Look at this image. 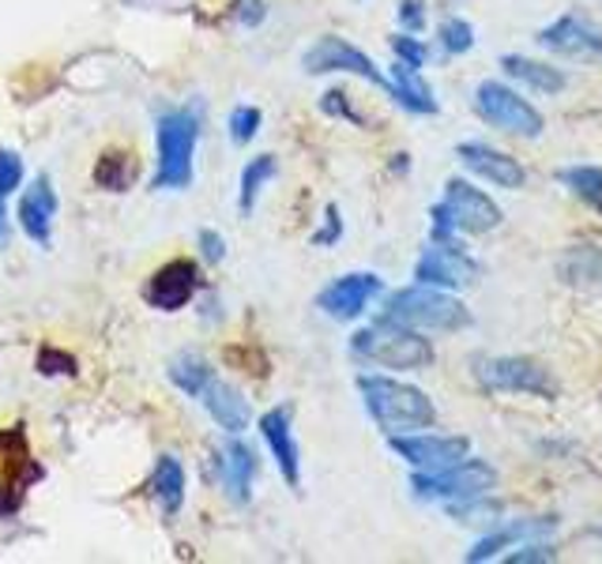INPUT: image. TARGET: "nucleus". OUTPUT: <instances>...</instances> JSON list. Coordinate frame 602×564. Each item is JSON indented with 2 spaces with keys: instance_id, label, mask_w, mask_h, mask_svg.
Masks as SVG:
<instances>
[{
  "instance_id": "1",
  "label": "nucleus",
  "mask_w": 602,
  "mask_h": 564,
  "mask_svg": "<svg viewBox=\"0 0 602 564\" xmlns=\"http://www.w3.org/2000/svg\"><path fill=\"white\" fill-rule=\"evenodd\" d=\"M362 403L373 422L388 436L396 433H418L437 425V406L422 388L407 384V380L385 377V372H362L358 377Z\"/></svg>"
},
{
  "instance_id": "2",
  "label": "nucleus",
  "mask_w": 602,
  "mask_h": 564,
  "mask_svg": "<svg viewBox=\"0 0 602 564\" xmlns=\"http://www.w3.org/2000/svg\"><path fill=\"white\" fill-rule=\"evenodd\" d=\"M430 215H433V241L479 238V234H494L505 223V212L494 204V196H486L463 177H452L444 185L441 204H433Z\"/></svg>"
},
{
  "instance_id": "3",
  "label": "nucleus",
  "mask_w": 602,
  "mask_h": 564,
  "mask_svg": "<svg viewBox=\"0 0 602 564\" xmlns=\"http://www.w3.org/2000/svg\"><path fill=\"white\" fill-rule=\"evenodd\" d=\"M351 354L358 361H366V366L399 369V372H415V369L433 366V343L422 339V332H415V327L391 324V321H385V316L354 335Z\"/></svg>"
},
{
  "instance_id": "4",
  "label": "nucleus",
  "mask_w": 602,
  "mask_h": 564,
  "mask_svg": "<svg viewBox=\"0 0 602 564\" xmlns=\"http://www.w3.org/2000/svg\"><path fill=\"white\" fill-rule=\"evenodd\" d=\"M385 321L415 327V332H463L471 324V308L452 297V290L437 286H404L385 302Z\"/></svg>"
},
{
  "instance_id": "5",
  "label": "nucleus",
  "mask_w": 602,
  "mask_h": 564,
  "mask_svg": "<svg viewBox=\"0 0 602 564\" xmlns=\"http://www.w3.org/2000/svg\"><path fill=\"white\" fill-rule=\"evenodd\" d=\"M159 170H154L151 185L159 193H178V188L193 185V159H196V140H200V121L193 109H170L159 117Z\"/></svg>"
},
{
  "instance_id": "6",
  "label": "nucleus",
  "mask_w": 602,
  "mask_h": 564,
  "mask_svg": "<svg viewBox=\"0 0 602 564\" xmlns=\"http://www.w3.org/2000/svg\"><path fill=\"white\" fill-rule=\"evenodd\" d=\"M497 489V470L486 459H460L441 470H415L410 494L418 500H441V505H460L471 497H490Z\"/></svg>"
},
{
  "instance_id": "7",
  "label": "nucleus",
  "mask_w": 602,
  "mask_h": 564,
  "mask_svg": "<svg viewBox=\"0 0 602 564\" xmlns=\"http://www.w3.org/2000/svg\"><path fill=\"white\" fill-rule=\"evenodd\" d=\"M474 113L494 129L519 135V140H538L546 132V117L531 98H524L501 79H486L474 87Z\"/></svg>"
},
{
  "instance_id": "8",
  "label": "nucleus",
  "mask_w": 602,
  "mask_h": 564,
  "mask_svg": "<svg viewBox=\"0 0 602 564\" xmlns=\"http://www.w3.org/2000/svg\"><path fill=\"white\" fill-rule=\"evenodd\" d=\"M482 388L490 391H505V395H535V399H553L558 384L538 361L531 358H482L474 366Z\"/></svg>"
},
{
  "instance_id": "9",
  "label": "nucleus",
  "mask_w": 602,
  "mask_h": 564,
  "mask_svg": "<svg viewBox=\"0 0 602 564\" xmlns=\"http://www.w3.org/2000/svg\"><path fill=\"white\" fill-rule=\"evenodd\" d=\"M482 275L479 260L463 249V241H433L415 263V282L437 290H467Z\"/></svg>"
},
{
  "instance_id": "10",
  "label": "nucleus",
  "mask_w": 602,
  "mask_h": 564,
  "mask_svg": "<svg viewBox=\"0 0 602 564\" xmlns=\"http://www.w3.org/2000/svg\"><path fill=\"white\" fill-rule=\"evenodd\" d=\"M391 452L399 459L410 463L415 470H441V467H452V463L467 459L471 456V441L467 436H449V433H396L388 436Z\"/></svg>"
},
{
  "instance_id": "11",
  "label": "nucleus",
  "mask_w": 602,
  "mask_h": 564,
  "mask_svg": "<svg viewBox=\"0 0 602 564\" xmlns=\"http://www.w3.org/2000/svg\"><path fill=\"white\" fill-rule=\"evenodd\" d=\"M301 65H305L309 76H324V72H351V76L366 79V84L388 90V76L373 65L369 53H362L358 45H351L340 34H324L321 42L313 45V50L301 57Z\"/></svg>"
},
{
  "instance_id": "12",
  "label": "nucleus",
  "mask_w": 602,
  "mask_h": 564,
  "mask_svg": "<svg viewBox=\"0 0 602 564\" xmlns=\"http://www.w3.org/2000/svg\"><path fill=\"white\" fill-rule=\"evenodd\" d=\"M380 294H385L380 275H373V271H351V275H340L327 282L321 294H316V308L332 316V321L351 324V321H358Z\"/></svg>"
},
{
  "instance_id": "13",
  "label": "nucleus",
  "mask_w": 602,
  "mask_h": 564,
  "mask_svg": "<svg viewBox=\"0 0 602 564\" xmlns=\"http://www.w3.org/2000/svg\"><path fill=\"white\" fill-rule=\"evenodd\" d=\"M535 42L569 61H602V26L583 15H558L550 26L538 31Z\"/></svg>"
},
{
  "instance_id": "14",
  "label": "nucleus",
  "mask_w": 602,
  "mask_h": 564,
  "mask_svg": "<svg viewBox=\"0 0 602 564\" xmlns=\"http://www.w3.org/2000/svg\"><path fill=\"white\" fill-rule=\"evenodd\" d=\"M196 290H200L196 260H170L148 279V286H143V302H148L151 308H159V313H178V308H185L189 302H193Z\"/></svg>"
},
{
  "instance_id": "15",
  "label": "nucleus",
  "mask_w": 602,
  "mask_h": 564,
  "mask_svg": "<svg viewBox=\"0 0 602 564\" xmlns=\"http://www.w3.org/2000/svg\"><path fill=\"white\" fill-rule=\"evenodd\" d=\"M455 159H460L474 177H482L494 188L516 193V188L527 185V170L519 166V159H513V154L501 148H490V143H479V140L460 143V148H455Z\"/></svg>"
},
{
  "instance_id": "16",
  "label": "nucleus",
  "mask_w": 602,
  "mask_h": 564,
  "mask_svg": "<svg viewBox=\"0 0 602 564\" xmlns=\"http://www.w3.org/2000/svg\"><path fill=\"white\" fill-rule=\"evenodd\" d=\"M215 470H218V481H223V494L230 497L234 505H249L252 481H257V470H260L257 452L241 441H223L215 452Z\"/></svg>"
},
{
  "instance_id": "17",
  "label": "nucleus",
  "mask_w": 602,
  "mask_h": 564,
  "mask_svg": "<svg viewBox=\"0 0 602 564\" xmlns=\"http://www.w3.org/2000/svg\"><path fill=\"white\" fill-rule=\"evenodd\" d=\"M558 531V520L553 516H527V520H508L505 527H497L494 534L479 539V545L467 553V561H494V557H505L508 550L516 545L531 542V539H553Z\"/></svg>"
},
{
  "instance_id": "18",
  "label": "nucleus",
  "mask_w": 602,
  "mask_h": 564,
  "mask_svg": "<svg viewBox=\"0 0 602 564\" xmlns=\"http://www.w3.org/2000/svg\"><path fill=\"white\" fill-rule=\"evenodd\" d=\"M260 436L268 441L271 459L279 463V475L290 489L301 486V456H298V441H294V422H290L287 406H276L260 417Z\"/></svg>"
},
{
  "instance_id": "19",
  "label": "nucleus",
  "mask_w": 602,
  "mask_h": 564,
  "mask_svg": "<svg viewBox=\"0 0 602 564\" xmlns=\"http://www.w3.org/2000/svg\"><path fill=\"white\" fill-rule=\"evenodd\" d=\"M53 215H57V193H53V181L42 174V177H34V185L20 196V212H15V218H20L26 238L34 245H42V249H50Z\"/></svg>"
},
{
  "instance_id": "20",
  "label": "nucleus",
  "mask_w": 602,
  "mask_h": 564,
  "mask_svg": "<svg viewBox=\"0 0 602 564\" xmlns=\"http://www.w3.org/2000/svg\"><path fill=\"white\" fill-rule=\"evenodd\" d=\"M200 403H204V411L215 417V425L218 430H226L230 436H237L249 425V403L241 399V391L230 388L226 380H218L215 372H212V380H207L204 388H200Z\"/></svg>"
},
{
  "instance_id": "21",
  "label": "nucleus",
  "mask_w": 602,
  "mask_h": 564,
  "mask_svg": "<svg viewBox=\"0 0 602 564\" xmlns=\"http://www.w3.org/2000/svg\"><path fill=\"white\" fill-rule=\"evenodd\" d=\"M501 68H505V76H513L516 84H524L527 90H535V95H561L565 87H569V76H565L561 68L546 65V61H535V57H524V53H505L501 57Z\"/></svg>"
},
{
  "instance_id": "22",
  "label": "nucleus",
  "mask_w": 602,
  "mask_h": 564,
  "mask_svg": "<svg viewBox=\"0 0 602 564\" xmlns=\"http://www.w3.org/2000/svg\"><path fill=\"white\" fill-rule=\"evenodd\" d=\"M558 275L565 279V286L602 294V249L599 245H572V249H565V257L558 260Z\"/></svg>"
},
{
  "instance_id": "23",
  "label": "nucleus",
  "mask_w": 602,
  "mask_h": 564,
  "mask_svg": "<svg viewBox=\"0 0 602 564\" xmlns=\"http://www.w3.org/2000/svg\"><path fill=\"white\" fill-rule=\"evenodd\" d=\"M388 95L396 98L399 106L407 109V113H437V98H433V87L422 79V72L418 68H407V65H391V76H388Z\"/></svg>"
},
{
  "instance_id": "24",
  "label": "nucleus",
  "mask_w": 602,
  "mask_h": 564,
  "mask_svg": "<svg viewBox=\"0 0 602 564\" xmlns=\"http://www.w3.org/2000/svg\"><path fill=\"white\" fill-rule=\"evenodd\" d=\"M151 494L166 520L181 512V505H185V467L178 463V456H159L151 475Z\"/></svg>"
},
{
  "instance_id": "25",
  "label": "nucleus",
  "mask_w": 602,
  "mask_h": 564,
  "mask_svg": "<svg viewBox=\"0 0 602 564\" xmlns=\"http://www.w3.org/2000/svg\"><path fill=\"white\" fill-rule=\"evenodd\" d=\"M558 181L602 215V170L599 166H565V170H558Z\"/></svg>"
},
{
  "instance_id": "26",
  "label": "nucleus",
  "mask_w": 602,
  "mask_h": 564,
  "mask_svg": "<svg viewBox=\"0 0 602 564\" xmlns=\"http://www.w3.org/2000/svg\"><path fill=\"white\" fill-rule=\"evenodd\" d=\"M271 177H276V154H260V159H252L241 170V215H249L257 207V196Z\"/></svg>"
},
{
  "instance_id": "27",
  "label": "nucleus",
  "mask_w": 602,
  "mask_h": 564,
  "mask_svg": "<svg viewBox=\"0 0 602 564\" xmlns=\"http://www.w3.org/2000/svg\"><path fill=\"white\" fill-rule=\"evenodd\" d=\"M132 177H136V162L121 151H106L95 166V181L103 188H114V193H125L132 185Z\"/></svg>"
},
{
  "instance_id": "28",
  "label": "nucleus",
  "mask_w": 602,
  "mask_h": 564,
  "mask_svg": "<svg viewBox=\"0 0 602 564\" xmlns=\"http://www.w3.org/2000/svg\"><path fill=\"white\" fill-rule=\"evenodd\" d=\"M212 366H207L204 358H196V354H181L178 361H173L170 366V380L173 384H178L181 391H189V395H200V388L207 384V380H212Z\"/></svg>"
},
{
  "instance_id": "29",
  "label": "nucleus",
  "mask_w": 602,
  "mask_h": 564,
  "mask_svg": "<svg viewBox=\"0 0 602 564\" xmlns=\"http://www.w3.org/2000/svg\"><path fill=\"white\" fill-rule=\"evenodd\" d=\"M437 39H441V50L444 53L460 57V53H471L474 50V26L467 20H460V15H449V20L441 23V31H437Z\"/></svg>"
},
{
  "instance_id": "30",
  "label": "nucleus",
  "mask_w": 602,
  "mask_h": 564,
  "mask_svg": "<svg viewBox=\"0 0 602 564\" xmlns=\"http://www.w3.org/2000/svg\"><path fill=\"white\" fill-rule=\"evenodd\" d=\"M391 50H396V61L407 68H422L426 61H430V50H426L422 39H415V34H396L391 39Z\"/></svg>"
},
{
  "instance_id": "31",
  "label": "nucleus",
  "mask_w": 602,
  "mask_h": 564,
  "mask_svg": "<svg viewBox=\"0 0 602 564\" xmlns=\"http://www.w3.org/2000/svg\"><path fill=\"white\" fill-rule=\"evenodd\" d=\"M260 121H264V113H260L257 106H237L234 113H230V135H234V143H249L252 135H257Z\"/></svg>"
},
{
  "instance_id": "32",
  "label": "nucleus",
  "mask_w": 602,
  "mask_h": 564,
  "mask_svg": "<svg viewBox=\"0 0 602 564\" xmlns=\"http://www.w3.org/2000/svg\"><path fill=\"white\" fill-rule=\"evenodd\" d=\"M23 181V159L15 151H4L0 148V193L12 196Z\"/></svg>"
},
{
  "instance_id": "33",
  "label": "nucleus",
  "mask_w": 602,
  "mask_h": 564,
  "mask_svg": "<svg viewBox=\"0 0 602 564\" xmlns=\"http://www.w3.org/2000/svg\"><path fill=\"white\" fill-rule=\"evenodd\" d=\"M399 26H404L407 34H422V26H426L422 0H404V4H399Z\"/></svg>"
},
{
  "instance_id": "34",
  "label": "nucleus",
  "mask_w": 602,
  "mask_h": 564,
  "mask_svg": "<svg viewBox=\"0 0 602 564\" xmlns=\"http://www.w3.org/2000/svg\"><path fill=\"white\" fill-rule=\"evenodd\" d=\"M39 369L45 377H50V372H65V377H72V372H76V358H72V354H61V350H42Z\"/></svg>"
},
{
  "instance_id": "35",
  "label": "nucleus",
  "mask_w": 602,
  "mask_h": 564,
  "mask_svg": "<svg viewBox=\"0 0 602 564\" xmlns=\"http://www.w3.org/2000/svg\"><path fill=\"white\" fill-rule=\"evenodd\" d=\"M321 106H324V113H335V117H346V121H358L362 124V117L354 113V106L346 102L343 90H327V95L321 98Z\"/></svg>"
},
{
  "instance_id": "36",
  "label": "nucleus",
  "mask_w": 602,
  "mask_h": 564,
  "mask_svg": "<svg viewBox=\"0 0 602 564\" xmlns=\"http://www.w3.org/2000/svg\"><path fill=\"white\" fill-rule=\"evenodd\" d=\"M200 252H204L207 263H223L226 257V241L218 238L215 230H200Z\"/></svg>"
},
{
  "instance_id": "37",
  "label": "nucleus",
  "mask_w": 602,
  "mask_h": 564,
  "mask_svg": "<svg viewBox=\"0 0 602 564\" xmlns=\"http://www.w3.org/2000/svg\"><path fill=\"white\" fill-rule=\"evenodd\" d=\"M234 20L245 26H257L264 20V0H237L234 4Z\"/></svg>"
},
{
  "instance_id": "38",
  "label": "nucleus",
  "mask_w": 602,
  "mask_h": 564,
  "mask_svg": "<svg viewBox=\"0 0 602 564\" xmlns=\"http://www.w3.org/2000/svg\"><path fill=\"white\" fill-rule=\"evenodd\" d=\"M340 234H343V218H340V207H327V226L321 234H316V245H335L340 241Z\"/></svg>"
},
{
  "instance_id": "39",
  "label": "nucleus",
  "mask_w": 602,
  "mask_h": 564,
  "mask_svg": "<svg viewBox=\"0 0 602 564\" xmlns=\"http://www.w3.org/2000/svg\"><path fill=\"white\" fill-rule=\"evenodd\" d=\"M8 241V212H4V193H0V249Z\"/></svg>"
}]
</instances>
